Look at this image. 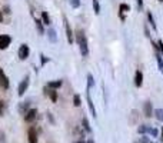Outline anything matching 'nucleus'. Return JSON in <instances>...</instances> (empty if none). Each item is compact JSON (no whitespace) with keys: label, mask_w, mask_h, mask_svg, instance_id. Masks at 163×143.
<instances>
[{"label":"nucleus","mask_w":163,"mask_h":143,"mask_svg":"<svg viewBox=\"0 0 163 143\" xmlns=\"http://www.w3.org/2000/svg\"><path fill=\"white\" fill-rule=\"evenodd\" d=\"M76 41H77L79 47H80L82 56L86 57L89 54V46H87V39H86L83 30H77V33H76Z\"/></svg>","instance_id":"1"},{"label":"nucleus","mask_w":163,"mask_h":143,"mask_svg":"<svg viewBox=\"0 0 163 143\" xmlns=\"http://www.w3.org/2000/svg\"><path fill=\"white\" fill-rule=\"evenodd\" d=\"M29 53H30V49L27 45H22L19 47V59L20 60H26L29 57Z\"/></svg>","instance_id":"2"},{"label":"nucleus","mask_w":163,"mask_h":143,"mask_svg":"<svg viewBox=\"0 0 163 143\" xmlns=\"http://www.w3.org/2000/svg\"><path fill=\"white\" fill-rule=\"evenodd\" d=\"M10 43H11L10 36H7V34H2V36H0V50L7 49L9 46H10Z\"/></svg>","instance_id":"3"},{"label":"nucleus","mask_w":163,"mask_h":143,"mask_svg":"<svg viewBox=\"0 0 163 143\" xmlns=\"http://www.w3.org/2000/svg\"><path fill=\"white\" fill-rule=\"evenodd\" d=\"M27 87H29V77L26 76V77L20 82V84H19V96H23L24 92L27 90Z\"/></svg>","instance_id":"4"},{"label":"nucleus","mask_w":163,"mask_h":143,"mask_svg":"<svg viewBox=\"0 0 163 143\" xmlns=\"http://www.w3.org/2000/svg\"><path fill=\"white\" fill-rule=\"evenodd\" d=\"M36 116H37V110L36 109H29L27 113L24 115V120L30 123V122H33L34 119H36Z\"/></svg>","instance_id":"5"},{"label":"nucleus","mask_w":163,"mask_h":143,"mask_svg":"<svg viewBox=\"0 0 163 143\" xmlns=\"http://www.w3.org/2000/svg\"><path fill=\"white\" fill-rule=\"evenodd\" d=\"M64 29H66V36H67V41L69 43H73V32H72L70 26H69V22H67V19H64Z\"/></svg>","instance_id":"6"},{"label":"nucleus","mask_w":163,"mask_h":143,"mask_svg":"<svg viewBox=\"0 0 163 143\" xmlns=\"http://www.w3.org/2000/svg\"><path fill=\"white\" fill-rule=\"evenodd\" d=\"M0 86L3 87V89H7L9 87V79L7 76L4 75V72L0 69Z\"/></svg>","instance_id":"7"},{"label":"nucleus","mask_w":163,"mask_h":143,"mask_svg":"<svg viewBox=\"0 0 163 143\" xmlns=\"http://www.w3.org/2000/svg\"><path fill=\"white\" fill-rule=\"evenodd\" d=\"M29 143H37V133H36V129L34 128H30L29 129Z\"/></svg>","instance_id":"8"},{"label":"nucleus","mask_w":163,"mask_h":143,"mask_svg":"<svg viewBox=\"0 0 163 143\" xmlns=\"http://www.w3.org/2000/svg\"><path fill=\"white\" fill-rule=\"evenodd\" d=\"M142 83H143V73H142L140 70H137L136 75H134V84H136L137 87H140Z\"/></svg>","instance_id":"9"},{"label":"nucleus","mask_w":163,"mask_h":143,"mask_svg":"<svg viewBox=\"0 0 163 143\" xmlns=\"http://www.w3.org/2000/svg\"><path fill=\"white\" fill-rule=\"evenodd\" d=\"M143 112H145L146 117H150V116H152V113H153V110H152V103H150V102H146L145 106H143Z\"/></svg>","instance_id":"10"},{"label":"nucleus","mask_w":163,"mask_h":143,"mask_svg":"<svg viewBox=\"0 0 163 143\" xmlns=\"http://www.w3.org/2000/svg\"><path fill=\"white\" fill-rule=\"evenodd\" d=\"M87 105H89V109H90V112H92L93 117H96V116H97V115H96V109H95V105H93L92 98H90L89 93H87Z\"/></svg>","instance_id":"11"},{"label":"nucleus","mask_w":163,"mask_h":143,"mask_svg":"<svg viewBox=\"0 0 163 143\" xmlns=\"http://www.w3.org/2000/svg\"><path fill=\"white\" fill-rule=\"evenodd\" d=\"M119 10H120V19L125 20V15H123V11H129L130 10V6L126 3H122L120 4V7H119Z\"/></svg>","instance_id":"12"},{"label":"nucleus","mask_w":163,"mask_h":143,"mask_svg":"<svg viewBox=\"0 0 163 143\" xmlns=\"http://www.w3.org/2000/svg\"><path fill=\"white\" fill-rule=\"evenodd\" d=\"M50 89H53V90H56V89H59L60 86H62V80H55V82H49L47 84Z\"/></svg>","instance_id":"13"},{"label":"nucleus","mask_w":163,"mask_h":143,"mask_svg":"<svg viewBox=\"0 0 163 143\" xmlns=\"http://www.w3.org/2000/svg\"><path fill=\"white\" fill-rule=\"evenodd\" d=\"M19 110H20L22 115H26L27 110H29V102H23L22 105H20V107H19Z\"/></svg>","instance_id":"14"},{"label":"nucleus","mask_w":163,"mask_h":143,"mask_svg":"<svg viewBox=\"0 0 163 143\" xmlns=\"http://www.w3.org/2000/svg\"><path fill=\"white\" fill-rule=\"evenodd\" d=\"M82 124H83V128H85L86 132H92V128H90L89 124V120H87V117H83V120H82Z\"/></svg>","instance_id":"15"},{"label":"nucleus","mask_w":163,"mask_h":143,"mask_svg":"<svg viewBox=\"0 0 163 143\" xmlns=\"http://www.w3.org/2000/svg\"><path fill=\"white\" fill-rule=\"evenodd\" d=\"M137 132L140 133V135H143V133H150V128H149V126H145V124H142L140 128L137 129Z\"/></svg>","instance_id":"16"},{"label":"nucleus","mask_w":163,"mask_h":143,"mask_svg":"<svg viewBox=\"0 0 163 143\" xmlns=\"http://www.w3.org/2000/svg\"><path fill=\"white\" fill-rule=\"evenodd\" d=\"M36 27H37V30H39V33L40 34L45 33V29H43V23H42V20L36 19Z\"/></svg>","instance_id":"17"},{"label":"nucleus","mask_w":163,"mask_h":143,"mask_svg":"<svg viewBox=\"0 0 163 143\" xmlns=\"http://www.w3.org/2000/svg\"><path fill=\"white\" fill-rule=\"evenodd\" d=\"M42 20H43L45 24H50V17H49V15L46 11H42Z\"/></svg>","instance_id":"18"},{"label":"nucleus","mask_w":163,"mask_h":143,"mask_svg":"<svg viewBox=\"0 0 163 143\" xmlns=\"http://www.w3.org/2000/svg\"><path fill=\"white\" fill-rule=\"evenodd\" d=\"M148 19H149V23H150V26L153 27V29H157V27H156V23H155V19H153V16H152V13H150V11H148Z\"/></svg>","instance_id":"19"},{"label":"nucleus","mask_w":163,"mask_h":143,"mask_svg":"<svg viewBox=\"0 0 163 143\" xmlns=\"http://www.w3.org/2000/svg\"><path fill=\"white\" fill-rule=\"evenodd\" d=\"M47 34H49V40H50V41H56V40H57V37H56V32L53 30V29H50V30L47 32Z\"/></svg>","instance_id":"20"},{"label":"nucleus","mask_w":163,"mask_h":143,"mask_svg":"<svg viewBox=\"0 0 163 143\" xmlns=\"http://www.w3.org/2000/svg\"><path fill=\"white\" fill-rule=\"evenodd\" d=\"M93 10L96 15L100 13V4H99V0H93Z\"/></svg>","instance_id":"21"},{"label":"nucleus","mask_w":163,"mask_h":143,"mask_svg":"<svg viewBox=\"0 0 163 143\" xmlns=\"http://www.w3.org/2000/svg\"><path fill=\"white\" fill-rule=\"evenodd\" d=\"M47 94L50 96V99H52V102H57V92L56 90H50V92H47Z\"/></svg>","instance_id":"22"},{"label":"nucleus","mask_w":163,"mask_h":143,"mask_svg":"<svg viewBox=\"0 0 163 143\" xmlns=\"http://www.w3.org/2000/svg\"><path fill=\"white\" fill-rule=\"evenodd\" d=\"M73 105L76 106V107H79V106L82 105V100H80V96H79V94H74L73 96Z\"/></svg>","instance_id":"23"},{"label":"nucleus","mask_w":163,"mask_h":143,"mask_svg":"<svg viewBox=\"0 0 163 143\" xmlns=\"http://www.w3.org/2000/svg\"><path fill=\"white\" fill-rule=\"evenodd\" d=\"M95 86V80H93V76L90 75H87V89H90V87H93Z\"/></svg>","instance_id":"24"},{"label":"nucleus","mask_w":163,"mask_h":143,"mask_svg":"<svg viewBox=\"0 0 163 143\" xmlns=\"http://www.w3.org/2000/svg\"><path fill=\"white\" fill-rule=\"evenodd\" d=\"M155 116L157 117V120H160V122H163V109H157L155 112Z\"/></svg>","instance_id":"25"},{"label":"nucleus","mask_w":163,"mask_h":143,"mask_svg":"<svg viewBox=\"0 0 163 143\" xmlns=\"http://www.w3.org/2000/svg\"><path fill=\"white\" fill-rule=\"evenodd\" d=\"M69 2H70V6L74 9H77L80 6V0H69Z\"/></svg>","instance_id":"26"},{"label":"nucleus","mask_w":163,"mask_h":143,"mask_svg":"<svg viewBox=\"0 0 163 143\" xmlns=\"http://www.w3.org/2000/svg\"><path fill=\"white\" fill-rule=\"evenodd\" d=\"M4 109H6V105H4L3 100H0V116L4 115Z\"/></svg>","instance_id":"27"},{"label":"nucleus","mask_w":163,"mask_h":143,"mask_svg":"<svg viewBox=\"0 0 163 143\" xmlns=\"http://www.w3.org/2000/svg\"><path fill=\"white\" fill-rule=\"evenodd\" d=\"M134 143H149V139L146 137V136H143V137H140V139L137 140V142H134Z\"/></svg>","instance_id":"28"},{"label":"nucleus","mask_w":163,"mask_h":143,"mask_svg":"<svg viewBox=\"0 0 163 143\" xmlns=\"http://www.w3.org/2000/svg\"><path fill=\"white\" fill-rule=\"evenodd\" d=\"M157 47H159V52L162 53V56H163V41L162 40L157 41Z\"/></svg>","instance_id":"29"},{"label":"nucleus","mask_w":163,"mask_h":143,"mask_svg":"<svg viewBox=\"0 0 163 143\" xmlns=\"http://www.w3.org/2000/svg\"><path fill=\"white\" fill-rule=\"evenodd\" d=\"M150 135L156 137V136H157V129H152V128H150Z\"/></svg>","instance_id":"30"},{"label":"nucleus","mask_w":163,"mask_h":143,"mask_svg":"<svg viewBox=\"0 0 163 143\" xmlns=\"http://www.w3.org/2000/svg\"><path fill=\"white\" fill-rule=\"evenodd\" d=\"M3 11L6 13V15H10V7H9V6H6V7L3 9Z\"/></svg>","instance_id":"31"},{"label":"nucleus","mask_w":163,"mask_h":143,"mask_svg":"<svg viewBox=\"0 0 163 143\" xmlns=\"http://www.w3.org/2000/svg\"><path fill=\"white\" fill-rule=\"evenodd\" d=\"M136 2H137V4H139V9L143 7V0H136Z\"/></svg>","instance_id":"32"},{"label":"nucleus","mask_w":163,"mask_h":143,"mask_svg":"<svg viewBox=\"0 0 163 143\" xmlns=\"http://www.w3.org/2000/svg\"><path fill=\"white\" fill-rule=\"evenodd\" d=\"M47 60H49V59H47V57H46V56H42V64H45Z\"/></svg>","instance_id":"33"},{"label":"nucleus","mask_w":163,"mask_h":143,"mask_svg":"<svg viewBox=\"0 0 163 143\" xmlns=\"http://www.w3.org/2000/svg\"><path fill=\"white\" fill-rule=\"evenodd\" d=\"M3 22V13H2V11H0V23Z\"/></svg>","instance_id":"34"},{"label":"nucleus","mask_w":163,"mask_h":143,"mask_svg":"<svg viewBox=\"0 0 163 143\" xmlns=\"http://www.w3.org/2000/svg\"><path fill=\"white\" fill-rule=\"evenodd\" d=\"M87 143H95V142H93L92 139H89V140H87Z\"/></svg>","instance_id":"35"},{"label":"nucleus","mask_w":163,"mask_h":143,"mask_svg":"<svg viewBox=\"0 0 163 143\" xmlns=\"http://www.w3.org/2000/svg\"><path fill=\"white\" fill-rule=\"evenodd\" d=\"M162 140H163V129H162Z\"/></svg>","instance_id":"36"},{"label":"nucleus","mask_w":163,"mask_h":143,"mask_svg":"<svg viewBox=\"0 0 163 143\" xmlns=\"http://www.w3.org/2000/svg\"><path fill=\"white\" fill-rule=\"evenodd\" d=\"M157 2H160V3H162V2H163V0H157Z\"/></svg>","instance_id":"37"},{"label":"nucleus","mask_w":163,"mask_h":143,"mask_svg":"<svg viewBox=\"0 0 163 143\" xmlns=\"http://www.w3.org/2000/svg\"><path fill=\"white\" fill-rule=\"evenodd\" d=\"M77 143H83V142H77Z\"/></svg>","instance_id":"38"}]
</instances>
